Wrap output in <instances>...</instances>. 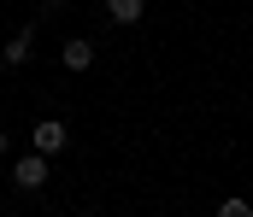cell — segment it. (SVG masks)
Returning a JSON list of instances; mask_svg holds the SVG:
<instances>
[{"label": "cell", "instance_id": "7", "mask_svg": "<svg viewBox=\"0 0 253 217\" xmlns=\"http://www.w3.org/2000/svg\"><path fill=\"white\" fill-rule=\"evenodd\" d=\"M6 147H12V141H6V135H0V158H6Z\"/></svg>", "mask_w": 253, "mask_h": 217}, {"label": "cell", "instance_id": "8", "mask_svg": "<svg viewBox=\"0 0 253 217\" xmlns=\"http://www.w3.org/2000/svg\"><path fill=\"white\" fill-rule=\"evenodd\" d=\"M42 6H65V0H42Z\"/></svg>", "mask_w": 253, "mask_h": 217}, {"label": "cell", "instance_id": "5", "mask_svg": "<svg viewBox=\"0 0 253 217\" xmlns=\"http://www.w3.org/2000/svg\"><path fill=\"white\" fill-rule=\"evenodd\" d=\"M30 47H36V35H30V30H18V35L0 47V59H6V65H24V59H30Z\"/></svg>", "mask_w": 253, "mask_h": 217}, {"label": "cell", "instance_id": "6", "mask_svg": "<svg viewBox=\"0 0 253 217\" xmlns=\"http://www.w3.org/2000/svg\"><path fill=\"white\" fill-rule=\"evenodd\" d=\"M218 217H253V206H248V200H224V206H218Z\"/></svg>", "mask_w": 253, "mask_h": 217}, {"label": "cell", "instance_id": "4", "mask_svg": "<svg viewBox=\"0 0 253 217\" xmlns=\"http://www.w3.org/2000/svg\"><path fill=\"white\" fill-rule=\"evenodd\" d=\"M141 12H147V0H106V18L112 24H141Z\"/></svg>", "mask_w": 253, "mask_h": 217}, {"label": "cell", "instance_id": "3", "mask_svg": "<svg viewBox=\"0 0 253 217\" xmlns=\"http://www.w3.org/2000/svg\"><path fill=\"white\" fill-rule=\"evenodd\" d=\"M88 65H94V41H83V35L65 41V71H88Z\"/></svg>", "mask_w": 253, "mask_h": 217}, {"label": "cell", "instance_id": "9", "mask_svg": "<svg viewBox=\"0 0 253 217\" xmlns=\"http://www.w3.org/2000/svg\"><path fill=\"white\" fill-rule=\"evenodd\" d=\"M77 217H88V212H77Z\"/></svg>", "mask_w": 253, "mask_h": 217}, {"label": "cell", "instance_id": "2", "mask_svg": "<svg viewBox=\"0 0 253 217\" xmlns=\"http://www.w3.org/2000/svg\"><path fill=\"white\" fill-rule=\"evenodd\" d=\"M36 153H47V158L65 153V124L59 118H42V124H36Z\"/></svg>", "mask_w": 253, "mask_h": 217}, {"label": "cell", "instance_id": "1", "mask_svg": "<svg viewBox=\"0 0 253 217\" xmlns=\"http://www.w3.org/2000/svg\"><path fill=\"white\" fill-rule=\"evenodd\" d=\"M47 170H53V164H47V153H36V158H18V164H12V188L36 194V188L47 182Z\"/></svg>", "mask_w": 253, "mask_h": 217}]
</instances>
